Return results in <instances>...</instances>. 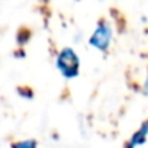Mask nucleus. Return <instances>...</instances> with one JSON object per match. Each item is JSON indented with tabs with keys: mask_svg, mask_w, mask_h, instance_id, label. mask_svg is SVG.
I'll list each match as a JSON object with an SVG mask.
<instances>
[{
	"mask_svg": "<svg viewBox=\"0 0 148 148\" xmlns=\"http://www.w3.org/2000/svg\"><path fill=\"white\" fill-rule=\"evenodd\" d=\"M55 67L65 80H73L80 74V58L73 47H64L55 57Z\"/></svg>",
	"mask_w": 148,
	"mask_h": 148,
	"instance_id": "1",
	"label": "nucleus"
},
{
	"mask_svg": "<svg viewBox=\"0 0 148 148\" xmlns=\"http://www.w3.org/2000/svg\"><path fill=\"white\" fill-rule=\"evenodd\" d=\"M113 41V28L108 19H100L89 38V45L99 52H108Z\"/></svg>",
	"mask_w": 148,
	"mask_h": 148,
	"instance_id": "2",
	"label": "nucleus"
},
{
	"mask_svg": "<svg viewBox=\"0 0 148 148\" xmlns=\"http://www.w3.org/2000/svg\"><path fill=\"white\" fill-rule=\"evenodd\" d=\"M148 138V119L142 122V125L134 132V135L131 136V139L126 142L125 148H136L139 145H144L145 141Z\"/></svg>",
	"mask_w": 148,
	"mask_h": 148,
	"instance_id": "3",
	"label": "nucleus"
},
{
	"mask_svg": "<svg viewBox=\"0 0 148 148\" xmlns=\"http://www.w3.org/2000/svg\"><path fill=\"white\" fill-rule=\"evenodd\" d=\"M10 148H38V142L35 139H23V141L13 142Z\"/></svg>",
	"mask_w": 148,
	"mask_h": 148,
	"instance_id": "4",
	"label": "nucleus"
},
{
	"mask_svg": "<svg viewBox=\"0 0 148 148\" xmlns=\"http://www.w3.org/2000/svg\"><path fill=\"white\" fill-rule=\"evenodd\" d=\"M142 93H144L145 96H148V77L145 79V82H144V84H142Z\"/></svg>",
	"mask_w": 148,
	"mask_h": 148,
	"instance_id": "5",
	"label": "nucleus"
}]
</instances>
